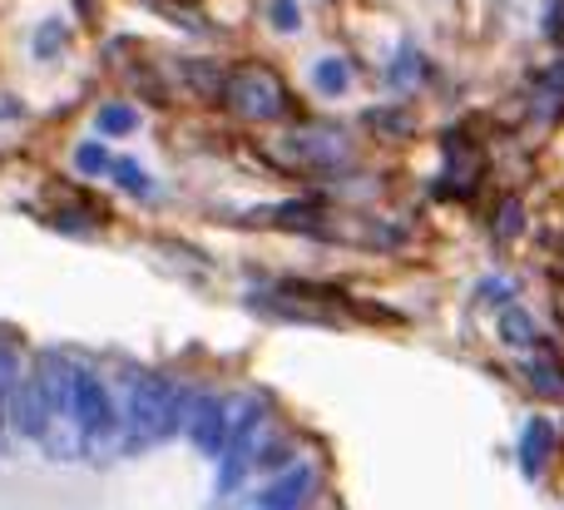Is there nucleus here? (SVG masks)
Listing matches in <instances>:
<instances>
[{"mask_svg":"<svg viewBox=\"0 0 564 510\" xmlns=\"http://www.w3.org/2000/svg\"><path fill=\"white\" fill-rule=\"evenodd\" d=\"M35 372H40V387H45V432H40L35 446L55 466L85 462V442H79V422H75V357L40 352Z\"/></svg>","mask_w":564,"mask_h":510,"instance_id":"obj_2","label":"nucleus"},{"mask_svg":"<svg viewBox=\"0 0 564 510\" xmlns=\"http://www.w3.org/2000/svg\"><path fill=\"white\" fill-rule=\"evenodd\" d=\"M500 343H510V347H535V343H540L535 317H530L525 307H506V313H500Z\"/></svg>","mask_w":564,"mask_h":510,"instance_id":"obj_14","label":"nucleus"},{"mask_svg":"<svg viewBox=\"0 0 564 510\" xmlns=\"http://www.w3.org/2000/svg\"><path fill=\"white\" fill-rule=\"evenodd\" d=\"M139 129V109L129 105V99H109V105H99L95 115V134H134Z\"/></svg>","mask_w":564,"mask_h":510,"instance_id":"obj_12","label":"nucleus"},{"mask_svg":"<svg viewBox=\"0 0 564 510\" xmlns=\"http://www.w3.org/2000/svg\"><path fill=\"white\" fill-rule=\"evenodd\" d=\"M228 416H234V402L218 392H194L188 397V416H184V436L198 456L218 462L228 446Z\"/></svg>","mask_w":564,"mask_h":510,"instance_id":"obj_5","label":"nucleus"},{"mask_svg":"<svg viewBox=\"0 0 564 510\" xmlns=\"http://www.w3.org/2000/svg\"><path fill=\"white\" fill-rule=\"evenodd\" d=\"M20 357L0 343V456H6V442H10V397H15V382H20Z\"/></svg>","mask_w":564,"mask_h":510,"instance_id":"obj_10","label":"nucleus"},{"mask_svg":"<svg viewBox=\"0 0 564 510\" xmlns=\"http://www.w3.org/2000/svg\"><path fill=\"white\" fill-rule=\"evenodd\" d=\"M188 387L169 382L164 372H134L124 397V456H144L164 446L169 436L184 432L188 416Z\"/></svg>","mask_w":564,"mask_h":510,"instance_id":"obj_1","label":"nucleus"},{"mask_svg":"<svg viewBox=\"0 0 564 510\" xmlns=\"http://www.w3.org/2000/svg\"><path fill=\"white\" fill-rule=\"evenodd\" d=\"M109 178H115L124 194H134V198H154L159 194V184L144 174V169L134 164V159H124V154H115V164H109Z\"/></svg>","mask_w":564,"mask_h":510,"instance_id":"obj_13","label":"nucleus"},{"mask_svg":"<svg viewBox=\"0 0 564 510\" xmlns=\"http://www.w3.org/2000/svg\"><path fill=\"white\" fill-rule=\"evenodd\" d=\"M253 466H263V471H288V466H297V452H292V442H273V436H263V446H258Z\"/></svg>","mask_w":564,"mask_h":510,"instance_id":"obj_15","label":"nucleus"},{"mask_svg":"<svg viewBox=\"0 0 564 510\" xmlns=\"http://www.w3.org/2000/svg\"><path fill=\"white\" fill-rule=\"evenodd\" d=\"M59 45H65V25H59V20H45V25H40V35H35V55L40 59H55Z\"/></svg>","mask_w":564,"mask_h":510,"instance_id":"obj_18","label":"nucleus"},{"mask_svg":"<svg viewBox=\"0 0 564 510\" xmlns=\"http://www.w3.org/2000/svg\"><path fill=\"white\" fill-rule=\"evenodd\" d=\"M520 224H525V208H520V198H506L496 214V238H516Z\"/></svg>","mask_w":564,"mask_h":510,"instance_id":"obj_20","label":"nucleus"},{"mask_svg":"<svg viewBox=\"0 0 564 510\" xmlns=\"http://www.w3.org/2000/svg\"><path fill=\"white\" fill-rule=\"evenodd\" d=\"M224 99L234 115L253 119V124H273V119H282L292 109L288 85L268 65H238L234 75H224Z\"/></svg>","mask_w":564,"mask_h":510,"instance_id":"obj_4","label":"nucleus"},{"mask_svg":"<svg viewBox=\"0 0 564 510\" xmlns=\"http://www.w3.org/2000/svg\"><path fill=\"white\" fill-rule=\"evenodd\" d=\"M550 452H555V426H550L545 416H535V422L525 426V446H520V466H525V476L545 471Z\"/></svg>","mask_w":564,"mask_h":510,"instance_id":"obj_9","label":"nucleus"},{"mask_svg":"<svg viewBox=\"0 0 564 510\" xmlns=\"http://www.w3.org/2000/svg\"><path fill=\"white\" fill-rule=\"evenodd\" d=\"M312 85H317V95H347L351 89V65L341 55H322L317 65H312Z\"/></svg>","mask_w":564,"mask_h":510,"instance_id":"obj_11","label":"nucleus"},{"mask_svg":"<svg viewBox=\"0 0 564 510\" xmlns=\"http://www.w3.org/2000/svg\"><path fill=\"white\" fill-rule=\"evenodd\" d=\"M312 486H317V471L312 466H288V471H278L273 481L258 491V510H302L312 496Z\"/></svg>","mask_w":564,"mask_h":510,"instance_id":"obj_7","label":"nucleus"},{"mask_svg":"<svg viewBox=\"0 0 564 510\" xmlns=\"http://www.w3.org/2000/svg\"><path fill=\"white\" fill-rule=\"evenodd\" d=\"M506 293H510L506 278H486V283H480V297H486V303H490V297H496V303H506Z\"/></svg>","mask_w":564,"mask_h":510,"instance_id":"obj_22","label":"nucleus"},{"mask_svg":"<svg viewBox=\"0 0 564 510\" xmlns=\"http://www.w3.org/2000/svg\"><path fill=\"white\" fill-rule=\"evenodd\" d=\"M545 30H550V40H555V45H564V0H550V20H545Z\"/></svg>","mask_w":564,"mask_h":510,"instance_id":"obj_21","label":"nucleus"},{"mask_svg":"<svg viewBox=\"0 0 564 510\" xmlns=\"http://www.w3.org/2000/svg\"><path fill=\"white\" fill-rule=\"evenodd\" d=\"M75 422L89 466H109L124 452V406L115 402V392L89 362H75Z\"/></svg>","mask_w":564,"mask_h":510,"instance_id":"obj_3","label":"nucleus"},{"mask_svg":"<svg viewBox=\"0 0 564 510\" xmlns=\"http://www.w3.org/2000/svg\"><path fill=\"white\" fill-rule=\"evenodd\" d=\"M75 164H79V174H109V164H115V154H109L99 139H89V144H79L75 149Z\"/></svg>","mask_w":564,"mask_h":510,"instance_id":"obj_17","label":"nucleus"},{"mask_svg":"<svg viewBox=\"0 0 564 510\" xmlns=\"http://www.w3.org/2000/svg\"><path fill=\"white\" fill-rule=\"evenodd\" d=\"M525 382L535 397H550V402H564V362L555 352H535L525 362Z\"/></svg>","mask_w":564,"mask_h":510,"instance_id":"obj_8","label":"nucleus"},{"mask_svg":"<svg viewBox=\"0 0 564 510\" xmlns=\"http://www.w3.org/2000/svg\"><path fill=\"white\" fill-rule=\"evenodd\" d=\"M367 129H387V139H406L416 124H411L406 109H371V115H367Z\"/></svg>","mask_w":564,"mask_h":510,"instance_id":"obj_16","label":"nucleus"},{"mask_svg":"<svg viewBox=\"0 0 564 510\" xmlns=\"http://www.w3.org/2000/svg\"><path fill=\"white\" fill-rule=\"evenodd\" d=\"M268 20L282 30V35H292V30L302 25V10H297V0H268Z\"/></svg>","mask_w":564,"mask_h":510,"instance_id":"obj_19","label":"nucleus"},{"mask_svg":"<svg viewBox=\"0 0 564 510\" xmlns=\"http://www.w3.org/2000/svg\"><path fill=\"white\" fill-rule=\"evenodd\" d=\"M10 432H15L20 442H40V432H45V387H40L35 367H25L15 382V397H10Z\"/></svg>","mask_w":564,"mask_h":510,"instance_id":"obj_6","label":"nucleus"}]
</instances>
